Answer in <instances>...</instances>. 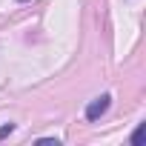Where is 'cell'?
<instances>
[{"label": "cell", "mask_w": 146, "mask_h": 146, "mask_svg": "<svg viewBox=\"0 0 146 146\" xmlns=\"http://www.w3.org/2000/svg\"><path fill=\"white\" fill-rule=\"evenodd\" d=\"M109 106H112V95L106 92V95H100V98L89 100V103H86V112H83V115H86V120H89V123H98V120H100V117H103V115L109 112Z\"/></svg>", "instance_id": "cell-1"}, {"label": "cell", "mask_w": 146, "mask_h": 146, "mask_svg": "<svg viewBox=\"0 0 146 146\" xmlns=\"http://www.w3.org/2000/svg\"><path fill=\"white\" fill-rule=\"evenodd\" d=\"M143 135H146V120H140V123L135 126V132H132L129 143H132V146H140V143H143Z\"/></svg>", "instance_id": "cell-2"}, {"label": "cell", "mask_w": 146, "mask_h": 146, "mask_svg": "<svg viewBox=\"0 0 146 146\" xmlns=\"http://www.w3.org/2000/svg\"><path fill=\"white\" fill-rule=\"evenodd\" d=\"M15 132V123H3V126H0V140H3V137H9Z\"/></svg>", "instance_id": "cell-3"}, {"label": "cell", "mask_w": 146, "mask_h": 146, "mask_svg": "<svg viewBox=\"0 0 146 146\" xmlns=\"http://www.w3.org/2000/svg\"><path fill=\"white\" fill-rule=\"evenodd\" d=\"M17 3H29V0H17Z\"/></svg>", "instance_id": "cell-4"}]
</instances>
